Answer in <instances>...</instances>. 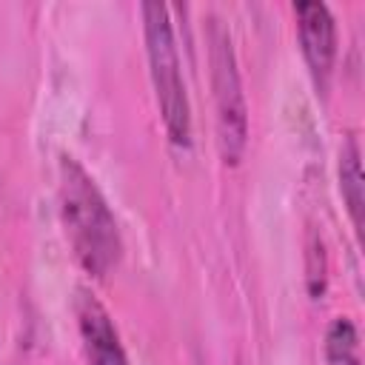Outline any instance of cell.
<instances>
[{
  "label": "cell",
  "instance_id": "4",
  "mask_svg": "<svg viewBox=\"0 0 365 365\" xmlns=\"http://www.w3.org/2000/svg\"><path fill=\"white\" fill-rule=\"evenodd\" d=\"M302 57L317 91H325L336 63V23L325 3H294Z\"/></svg>",
  "mask_w": 365,
  "mask_h": 365
},
{
  "label": "cell",
  "instance_id": "6",
  "mask_svg": "<svg viewBox=\"0 0 365 365\" xmlns=\"http://www.w3.org/2000/svg\"><path fill=\"white\" fill-rule=\"evenodd\" d=\"M362 154H359V143L356 137H348L342 143V151H339V191H342V200H345V208L351 214V222H354V231L359 234L362 231Z\"/></svg>",
  "mask_w": 365,
  "mask_h": 365
},
{
  "label": "cell",
  "instance_id": "3",
  "mask_svg": "<svg viewBox=\"0 0 365 365\" xmlns=\"http://www.w3.org/2000/svg\"><path fill=\"white\" fill-rule=\"evenodd\" d=\"M208 60H211V86H214V106H217L220 154L228 165H237L248 143V111H245V94L237 71L231 34L217 17H211V26H208Z\"/></svg>",
  "mask_w": 365,
  "mask_h": 365
},
{
  "label": "cell",
  "instance_id": "1",
  "mask_svg": "<svg viewBox=\"0 0 365 365\" xmlns=\"http://www.w3.org/2000/svg\"><path fill=\"white\" fill-rule=\"evenodd\" d=\"M60 217L68 245L77 262L91 277H106L114 271L123 254L117 220L100 194L91 174L68 154L60 157Z\"/></svg>",
  "mask_w": 365,
  "mask_h": 365
},
{
  "label": "cell",
  "instance_id": "5",
  "mask_svg": "<svg viewBox=\"0 0 365 365\" xmlns=\"http://www.w3.org/2000/svg\"><path fill=\"white\" fill-rule=\"evenodd\" d=\"M74 317H77V331H80V342L88 365H128V356L111 314L86 288H80L74 297Z\"/></svg>",
  "mask_w": 365,
  "mask_h": 365
},
{
  "label": "cell",
  "instance_id": "7",
  "mask_svg": "<svg viewBox=\"0 0 365 365\" xmlns=\"http://www.w3.org/2000/svg\"><path fill=\"white\" fill-rule=\"evenodd\" d=\"M325 365H362L359 331L348 317H336L325 334Z\"/></svg>",
  "mask_w": 365,
  "mask_h": 365
},
{
  "label": "cell",
  "instance_id": "8",
  "mask_svg": "<svg viewBox=\"0 0 365 365\" xmlns=\"http://www.w3.org/2000/svg\"><path fill=\"white\" fill-rule=\"evenodd\" d=\"M305 257H308V294L314 299H319L325 294V271H328V265H325L322 237H317L314 231L308 234V251H305Z\"/></svg>",
  "mask_w": 365,
  "mask_h": 365
},
{
  "label": "cell",
  "instance_id": "2",
  "mask_svg": "<svg viewBox=\"0 0 365 365\" xmlns=\"http://www.w3.org/2000/svg\"><path fill=\"white\" fill-rule=\"evenodd\" d=\"M140 14H143L148 71H151V83H154V94H157L165 131L174 145L188 148L191 145V106H188L185 83H182V66H180V51H177L168 6L143 3Z\"/></svg>",
  "mask_w": 365,
  "mask_h": 365
}]
</instances>
